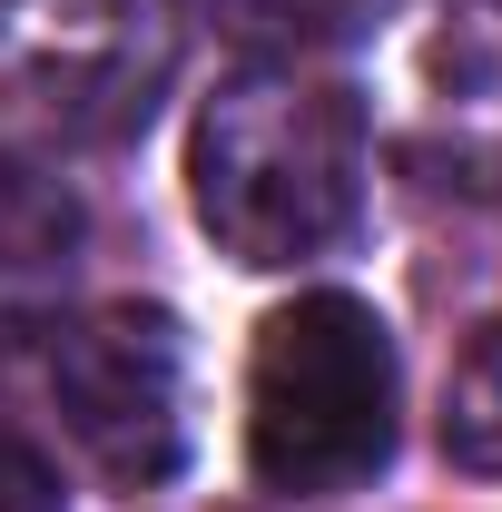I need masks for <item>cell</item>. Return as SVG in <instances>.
<instances>
[{
    "instance_id": "6da1fadb",
    "label": "cell",
    "mask_w": 502,
    "mask_h": 512,
    "mask_svg": "<svg viewBox=\"0 0 502 512\" xmlns=\"http://www.w3.org/2000/svg\"><path fill=\"white\" fill-rule=\"evenodd\" d=\"M375 168V119L345 79L306 60H247L197 99L188 197L217 256L237 266H315L355 237Z\"/></svg>"
},
{
    "instance_id": "7a4b0ae2",
    "label": "cell",
    "mask_w": 502,
    "mask_h": 512,
    "mask_svg": "<svg viewBox=\"0 0 502 512\" xmlns=\"http://www.w3.org/2000/svg\"><path fill=\"white\" fill-rule=\"evenodd\" d=\"M404 434V365H394V325L345 296L306 286L256 325L247 355V463L266 493H355L394 463Z\"/></svg>"
},
{
    "instance_id": "3957f363",
    "label": "cell",
    "mask_w": 502,
    "mask_h": 512,
    "mask_svg": "<svg viewBox=\"0 0 502 512\" xmlns=\"http://www.w3.org/2000/svg\"><path fill=\"white\" fill-rule=\"evenodd\" d=\"M178 0H0V89L79 148H119L178 79Z\"/></svg>"
},
{
    "instance_id": "277c9868",
    "label": "cell",
    "mask_w": 502,
    "mask_h": 512,
    "mask_svg": "<svg viewBox=\"0 0 502 512\" xmlns=\"http://www.w3.org/2000/svg\"><path fill=\"white\" fill-rule=\"evenodd\" d=\"M50 404L109 483H168L188 463V335L168 306H89L50 325Z\"/></svg>"
},
{
    "instance_id": "5b68a950",
    "label": "cell",
    "mask_w": 502,
    "mask_h": 512,
    "mask_svg": "<svg viewBox=\"0 0 502 512\" xmlns=\"http://www.w3.org/2000/svg\"><path fill=\"white\" fill-rule=\"evenodd\" d=\"M404 158L453 188H502V0H434L404 50Z\"/></svg>"
},
{
    "instance_id": "8992f818",
    "label": "cell",
    "mask_w": 502,
    "mask_h": 512,
    "mask_svg": "<svg viewBox=\"0 0 502 512\" xmlns=\"http://www.w3.org/2000/svg\"><path fill=\"white\" fill-rule=\"evenodd\" d=\"M89 256V207L40 158H0V335H50Z\"/></svg>"
},
{
    "instance_id": "52a82bcc",
    "label": "cell",
    "mask_w": 502,
    "mask_h": 512,
    "mask_svg": "<svg viewBox=\"0 0 502 512\" xmlns=\"http://www.w3.org/2000/svg\"><path fill=\"white\" fill-rule=\"evenodd\" d=\"M443 463L502 473V316L473 325L453 375H443Z\"/></svg>"
},
{
    "instance_id": "ba28073f",
    "label": "cell",
    "mask_w": 502,
    "mask_h": 512,
    "mask_svg": "<svg viewBox=\"0 0 502 512\" xmlns=\"http://www.w3.org/2000/svg\"><path fill=\"white\" fill-rule=\"evenodd\" d=\"M365 10H375V0H217V20H227L237 40H276L286 60L315 50V40H345Z\"/></svg>"
},
{
    "instance_id": "9c48e42d",
    "label": "cell",
    "mask_w": 502,
    "mask_h": 512,
    "mask_svg": "<svg viewBox=\"0 0 502 512\" xmlns=\"http://www.w3.org/2000/svg\"><path fill=\"white\" fill-rule=\"evenodd\" d=\"M0 512H60V473L20 434H0Z\"/></svg>"
}]
</instances>
